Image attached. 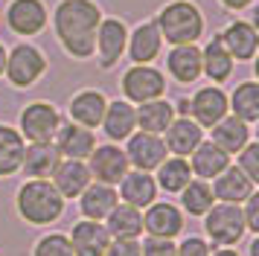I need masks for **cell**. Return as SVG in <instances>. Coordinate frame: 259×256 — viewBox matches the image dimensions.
Returning <instances> with one entry per match:
<instances>
[{
	"mask_svg": "<svg viewBox=\"0 0 259 256\" xmlns=\"http://www.w3.org/2000/svg\"><path fill=\"white\" fill-rule=\"evenodd\" d=\"M102 12L94 0H61L53 12V29L64 53L73 58H91L96 50V26Z\"/></svg>",
	"mask_w": 259,
	"mask_h": 256,
	"instance_id": "1",
	"label": "cell"
},
{
	"mask_svg": "<svg viewBox=\"0 0 259 256\" xmlns=\"http://www.w3.org/2000/svg\"><path fill=\"white\" fill-rule=\"evenodd\" d=\"M160 38L169 44H195L204 35V15L192 0H169L154 18Z\"/></svg>",
	"mask_w": 259,
	"mask_h": 256,
	"instance_id": "2",
	"label": "cell"
},
{
	"mask_svg": "<svg viewBox=\"0 0 259 256\" xmlns=\"http://www.w3.org/2000/svg\"><path fill=\"white\" fill-rule=\"evenodd\" d=\"M18 212L21 219H26L29 224H50V221H59L61 212H64V198L59 195V189L50 184L47 178L44 181H26L21 189H18Z\"/></svg>",
	"mask_w": 259,
	"mask_h": 256,
	"instance_id": "3",
	"label": "cell"
},
{
	"mask_svg": "<svg viewBox=\"0 0 259 256\" xmlns=\"http://www.w3.org/2000/svg\"><path fill=\"white\" fill-rule=\"evenodd\" d=\"M47 70V58L35 44H18L15 50L6 53V79L12 88H32Z\"/></svg>",
	"mask_w": 259,
	"mask_h": 256,
	"instance_id": "4",
	"label": "cell"
},
{
	"mask_svg": "<svg viewBox=\"0 0 259 256\" xmlns=\"http://www.w3.org/2000/svg\"><path fill=\"white\" fill-rule=\"evenodd\" d=\"M207 221H204V230L210 236L215 244H222V247H230L236 244L242 236H245V216H242V207L239 204H212L207 212Z\"/></svg>",
	"mask_w": 259,
	"mask_h": 256,
	"instance_id": "5",
	"label": "cell"
},
{
	"mask_svg": "<svg viewBox=\"0 0 259 256\" xmlns=\"http://www.w3.org/2000/svg\"><path fill=\"white\" fill-rule=\"evenodd\" d=\"M122 93L125 102H152L166 93V76L152 64H134L122 73Z\"/></svg>",
	"mask_w": 259,
	"mask_h": 256,
	"instance_id": "6",
	"label": "cell"
},
{
	"mask_svg": "<svg viewBox=\"0 0 259 256\" xmlns=\"http://www.w3.org/2000/svg\"><path fill=\"white\" fill-rule=\"evenodd\" d=\"M61 125V114L50 102H32L21 111V137L29 143H53Z\"/></svg>",
	"mask_w": 259,
	"mask_h": 256,
	"instance_id": "7",
	"label": "cell"
},
{
	"mask_svg": "<svg viewBox=\"0 0 259 256\" xmlns=\"http://www.w3.org/2000/svg\"><path fill=\"white\" fill-rule=\"evenodd\" d=\"M128 44V26L119 18H102L96 26V56H99V67L111 70L117 64Z\"/></svg>",
	"mask_w": 259,
	"mask_h": 256,
	"instance_id": "8",
	"label": "cell"
},
{
	"mask_svg": "<svg viewBox=\"0 0 259 256\" xmlns=\"http://www.w3.org/2000/svg\"><path fill=\"white\" fill-rule=\"evenodd\" d=\"M88 172H91V178H96L99 184L114 186L125 178V172H128V157H125V151L119 149V146H114V143L96 146V149L91 151V157H88Z\"/></svg>",
	"mask_w": 259,
	"mask_h": 256,
	"instance_id": "9",
	"label": "cell"
},
{
	"mask_svg": "<svg viewBox=\"0 0 259 256\" xmlns=\"http://www.w3.org/2000/svg\"><path fill=\"white\" fill-rule=\"evenodd\" d=\"M47 6L41 0H12L6 9V26L21 38H32L47 26Z\"/></svg>",
	"mask_w": 259,
	"mask_h": 256,
	"instance_id": "10",
	"label": "cell"
},
{
	"mask_svg": "<svg viewBox=\"0 0 259 256\" xmlns=\"http://www.w3.org/2000/svg\"><path fill=\"white\" fill-rule=\"evenodd\" d=\"M125 157H128V166H134V169H140V172H152V169H157L160 163L166 160V143L160 134H146V131H140V134H131L128 137V146H125Z\"/></svg>",
	"mask_w": 259,
	"mask_h": 256,
	"instance_id": "11",
	"label": "cell"
},
{
	"mask_svg": "<svg viewBox=\"0 0 259 256\" xmlns=\"http://www.w3.org/2000/svg\"><path fill=\"white\" fill-rule=\"evenodd\" d=\"M53 146L59 149V154L64 160H84L96 149V137L91 128H82V125H76V122H64L61 119L59 131L53 137Z\"/></svg>",
	"mask_w": 259,
	"mask_h": 256,
	"instance_id": "12",
	"label": "cell"
},
{
	"mask_svg": "<svg viewBox=\"0 0 259 256\" xmlns=\"http://www.w3.org/2000/svg\"><path fill=\"white\" fill-rule=\"evenodd\" d=\"M67 239H70L73 256H105L108 244H111L105 224L102 221H91V219L76 221Z\"/></svg>",
	"mask_w": 259,
	"mask_h": 256,
	"instance_id": "13",
	"label": "cell"
},
{
	"mask_svg": "<svg viewBox=\"0 0 259 256\" xmlns=\"http://www.w3.org/2000/svg\"><path fill=\"white\" fill-rule=\"evenodd\" d=\"M189 116L201 128H212L222 116H227V93L215 84L195 91V96L189 99Z\"/></svg>",
	"mask_w": 259,
	"mask_h": 256,
	"instance_id": "14",
	"label": "cell"
},
{
	"mask_svg": "<svg viewBox=\"0 0 259 256\" xmlns=\"http://www.w3.org/2000/svg\"><path fill=\"white\" fill-rule=\"evenodd\" d=\"M219 35H222V44H224V50L230 53L233 61H250V58L256 56L259 32H256V26H253V23L233 21V23H227V26H224V32H219Z\"/></svg>",
	"mask_w": 259,
	"mask_h": 256,
	"instance_id": "15",
	"label": "cell"
},
{
	"mask_svg": "<svg viewBox=\"0 0 259 256\" xmlns=\"http://www.w3.org/2000/svg\"><path fill=\"white\" fill-rule=\"evenodd\" d=\"M163 50V38H160V29L154 21H143L134 32H128V44H125V53L134 64H149L160 56Z\"/></svg>",
	"mask_w": 259,
	"mask_h": 256,
	"instance_id": "16",
	"label": "cell"
},
{
	"mask_svg": "<svg viewBox=\"0 0 259 256\" xmlns=\"http://www.w3.org/2000/svg\"><path fill=\"white\" fill-rule=\"evenodd\" d=\"M61 163V154L53 143H29L24 146V160H21V172L29 181H44L56 172V166Z\"/></svg>",
	"mask_w": 259,
	"mask_h": 256,
	"instance_id": "17",
	"label": "cell"
},
{
	"mask_svg": "<svg viewBox=\"0 0 259 256\" xmlns=\"http://www.w3.org/2000/svg\"><path fill=\"white\" fill-rule=\"evenodd\" d=\"M143 227L154 239H175L184 230V212L175 204H149L143 216Z\"/></svg>",
	"mask_w": 259,
	"mask_h": 256,
	"instance_id": "18",
	"label": "cell"
},
{
	"mask_svg": "<svg viewBox=\"0 0 259 256\" xmlns=\"http://www.w3.org/2000/svg\"><path fill=\"white\" fill-rule=\"evenodd\" d=\"M166 137V151H172L175 157H187V154H192L195 151V146H198L201 140H204V128L195 122V119H189V116H175L172 119V125L163 131Z\"/></svg>",
	"mask_w": 259,
	"mask_h": 256,
	"instance_id": "19",
	"label": "cell"
},
{
	"mask_svg": "<svg viewBox=\"0 0 259 256\" xmlns=\"http://www.w3.org/2000/svg\"><path fill=\"white\" fill-rule=\"evenodd\" d=\"M253 186L256 184H253L239 166H227L222 175L212 178V195L219 198L222 204H242V201L250 198Z\"/></svg>",
	"mask_w": 259,
	"mask_h": 256,
	"instance_id": "20",
	"label": "cell"
},
{
	"mask_svg": "<svg viewBox=\"0 0 259 256\" xmlns=\"http://www.w3.org/2000/svg\"><path fill=\"white\" fill-rule=\"evenodd\" d=\"M50 178H53L50 184L59 189V195L64 201L67 198H79L88 189V184H91V172H88V163L84 160H61Z\"/></svg>",
	"mask_w": 259,
	"mask_h": 256,
	"instance_id": "21",
	"label": "cell"
},
{
	"mask_svg": "<svg viewBox=\"0 0 259 256\" xmlns=\"http://www.w3.org/2000/svg\"><path fill=\"white\" fill-rule=\"evenodd\" d=\"M169 76L181 84H192L201 76V50L195 44H175L166 56Z\"/></svg>",
	"mask_w": 259,
	"mask_h": 256,
	"instance_id": "22",
	"label": "cell"
},
{
	"mask_svg": "<svg viewBox=\"0 0 259 256\" xmlns=\"http://www.w3.org/2000/svg\"><path fill=\"white\" fill-rule=\"evenodd\" d=\"M108 99L105 93L99 91H82L70 99V122L82 128H91L94 131L96 125H102V116H105Z\"/></svg>",
	"mask_w": 259,
	"mask_h": 256,
	"instance_id": "23",
	"label": "cell"
},
{
	"mask_svg": "<svg viewBox=\"0 0 259 256\" xmlns=\"http://www.w3.org/2000/svg\"><path fill=\"white\" fill-rule=\"evenodd\" d=\"M227 166H230V154L222 151L212 140H201L195 151H192V160H189L192 175H198L201 181H210L215 175H222Z\"/></svg>",
	"mask_w": 259,
	"mask_h": 256,
	"instance_id": "24",
	"label": "cell"
},
{
	"mask_svg": "<svg viewBox=\"0 0 259 256\" xmlns=\"http://www.w3.org/2000/svg\"><path fill=\"white\" fill-rule=\"evenodd\" d=\"M210 131H212V143L227 154H239L250 143V125L242 122L239 116H222Z\"/></svg>",
	"mask_w": 259,
	"mask_h": 256,
	"instance_id": "25",
	"label": "cell"
},
{
	"mask_svg": "<svg viewBox=\"0 0 259 256\" xmlns=\"http://www.w3.org/2000/svg\"><path fill=\"white\" fill-rule=\"evenodd\" d=\"M119 195L125 204L131 207H149L154 204V198H157V184H154V178L149 172H140V169H134V172H125V178L119 181Z\"/></svg>",
	"mask_w": 259,
	"mask_h": 256,
	"instance_id": "26",
	"label": "cell"
},
{
	"mask_svg": "<svg viewBox=\"0 0 259 256\" xmlns=\"http://www.w3.org/2000/svg\"><path fill=\"white\" fill-rule=\"evenodd\" d=\"M134 116H137V125L146 134H163L166 128L172 125L175 119V105L169 99H152V102H140V108H134Z\"/></svg>",
	"mask_w": 259,
	"mask_h": 256,
	"instance_id": "27",
	"label": "cell"
},
{
	"mask_svg": "<svg viewBox=\"0 0 259 256\" xmlns=\"http://www.w3.org/2000/svg\"><path fill=\"white\" fill-rule=\"evenodd\" d=\"M82 201H79V207H82V216L84 219H91V221H102L111 212V209L119 204V198H117V189L114 186H108V184H88V189H84Z\"/></svg>",
	"mask_w": 259,
	"mask_h": 256,
	"instance_id": "28",
	"label": "cell"
},
{
	"mask_svg": "<svg viewBox=\"0 0 259 256\" xmlns=\"http://www.w3.org/2000/svg\"><path fill=\"white\" fill-rule=\"evenodd\" d=\"M102 128L111 140H128L137 128V116H134V105L125 99H114L108 102L105 116H102Z\"/></svg>",
	"mask_w": 259,
	"mask_h": 256,
	"instance_id": "29",
	"label": "cell"
},
{
	"mask_svg": "<svg viewBox=\"0 0 259 256\" xmlns=\"http://www.w3.org/2000/svg\"><path fill=\"white\" fill-rule=\"evenodd\" d=\"M201 73H207L212 84H222V81L230 79V73H233V58L224 50L222 35H212V41L201 50Z\"/></svg>",
	"mask_w": 259,
	"mask_h": 256,
	"instance_id": "30",
	"label": "cell"
},
{
	"mask_svg": "<svg viewBox=\"0 0 259 256\" xmlns=\"http://www.w3.org/2000/svg\"><path fill=\"white\" fill-rule=\"evenodd\" d=\"M105 230L111 239H137L143 233V216L137 207H131V204H117V207L111 209L105 216Z\"/></svg>",
	"mask_w": 259,
	"mask_h": 256,
	"instance_id": "31",
	"label": "cell"
},
{
	"mask_svg": "<svg viewBox=\"0 0 259 256\" xmlns=\"http://www.w3.org/2000/svg\"><path fill=\"white\" fill-rule=\"evenodd\" d=\"M24 137L21 131L12 125H0V178L21 172V160H24Z\"/></svg>",
	"mask_w": 259,
	"mask_h": 256,
	"instance_id": "32",
	"label": "cell"
},
{
	"mask_svg": "<svg viewBox=\"0 0 259 256\" xmlns=\"http://www.w3.org/2000/svg\"><path fill=\"white\" fill-rule=\"evenodd\" d=\"M227 108H233V116H239L242 122H256L259 119V84L256 81H242L233 91V96L227 99Z\"/></svg>",
	"mask_w": 259,
	"mask_h": 256,
	"instance_id": "33",
	"label": "cell"
},
{
	"mask_svg": "<svg viewBox=\"0 0 259 256\" xmlns=\"http://www.w3.org/2000/svg\"><path fill=\"white\" fill-rule=\"evenodd\" d=\"M189 181H192V169H189V160H184V157H166L157 166V181L154 184L163 186L166 192H181Z\"/></svg>",
	"mask_w": 259,
	"mask_h": 256,
	"instance_id": "34",
	"label": "cell"
},
{
	"mask_svg": "<svg viewBox=\"0 0 259 256\" xmlns=\"http://www.w3.org/2000/svg\"><path fill=\"white\" fill-rule=\"evenodd\" d=\"M212 201H215V195H212V186L207 181H189L181 189V204L189 216H204L212 207Z\"/></svg>",
	"mask_w": 259,
	"mask_h": 256,
	"instance_id": "35",
	"label": "cell"
},
{
	"mask_svg": "<svg viewBox=\"0 0 259 256\" xmlns=\"http://www.w3.org/2000/svg\"><path fill=\"white\" fill-rule=\"evenodd\" d=\"M32 256H73L70 239L61 236V233H50V236H44V239L35 244Z\"/></svg>",
	"mask_w": 259,
	"mask_h": 256,
	"instance_id": "36",
	"label": "cell"
},
{
	"mask_svg": "<svg viewBox=\"0 0 259 256\" xmlns=\"http://www.w3.org/2000/svg\"><path fill=\"white\" fill-rule=\"evenodd\" d=\"M236 166H239L253 184H259V143H247L245 149L239 151V163H236Z\"/></svg>",
	"mask_w": 259,
	"mask_h": 256,
	"instance_id": "37",
	"label": "cell"
},
{
	"mask_svg": "<svg viewBox=\"0 0 259 256\" xmlns=\"http://www.w3.org/2000/svg\"><path fill=\"white\" fill-rule=\"evenodd\" d=\"M140 253L143 256H175V242L172 239H154V236H149L140 244Z\"/></svg>",
	"mask_w": 259,
	"mask_h": 256,
	"instance_id": "38",
	"label": "cell"
},
{
	"mask_svg": "<svg viewBox=\"0 0 259 256\" xmlns=\"http://www.w3.org/2000/svg\"><path fill=\"white\" fill-rule=\"evenodd\" d=\"M175 256H210V244L198 236H187L181 244H175Z\"/></svg>",
	"mask_w": 259,
	"mask_h": 256,
	"instance_id": "39",
	"label": "cell"
},
{
	"mask_svg": "<svg viewBox=\"0 0 259 256\" xmlns=\"http://www.w3.org/2000/svg\"><path fill=\"white\" fill-rule=\"evenodd\" d=\"M105 256H143L137 239H111Z\"/></svg>",
	"mask_w": 259,
	"mask_h": 256,
	"instance_id": "40",
	"label": "cell"
},
{
	"mask_svg": "<svg viewBox=\"0 0 259 256\" xmlns=\"http://www.w3.org/2000/svg\"><path fill=\"white\" fill-rule=\"evenodd\" d=\"M242 216H245V227H247V230L259 233V195H256V192H250L247 207L242 209Z\"/></svg>",
	"mask_w": 259,
	"mask_h": 256,
	"instance_id": "41",
	"label": "cell"
},
{
	"mask_svg": "<svg viewBox=\"0 0 259 256\" xmlns=\"http://www.w3.org/2000/svg\"><path fill=\"white\" fill-rule=\"evenodd\" d=\"M253 0H222V6H227V9H233V12H239V9H245V6H250Z\"/></svg>",
	"mask_w": 259,
	"mask_h": 256,
	"instance_id": "42",
	"label": "cell"
},
{
	"mask_svg": "<svg viewBox=\"0 0 259 256\" xmlns=\"http://www.w3.org/2000/svg\"><path fill=\"white\" fill-rule=\"evenodd\" d=\"M181 114V116H189V99H181L178 102V108H175V116Z\"/></svg>",
	"mask_w": 259,
	"mask_h": 256,
	"instance_id": "43",
	"label": "cell"
},
{
	"mask_svg": "<svg viewBox=\"0 0 259 256\" xmlns=\"http://www.w3.org/2000/svg\"><path fill=\"white\" fill-rule=\"evenodd\" d=\"M212 256H239L236 250H230V247H222V250H215Z\"/></svg>",
	"mask_w": 259,
	"mask_h": 256,
	"instance_id": "44",
	"label": "cell"
},
{
	"mask_svg": "<svg viewBox=\"0 0 259 256\" xmlns=\"http://www.w3.org/2000/svg\"><path fill=\"white\" fill-rule=\"evenodd\" d=\"M3 67H6V50L0 44V76H3Z\"/></svg>",
	"mask_w": 259,
	"mask_h": 256,
	"instance_id": "45",
	"label": "cell"
}]
</instances>
